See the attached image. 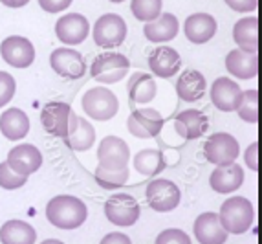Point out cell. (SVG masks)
Listing matches in <instances>:
<instances>
[{
  "label": "cell",
  "mask_w": 262,
  "mask_h": 244,
  "mask_svg": "<svg viewBox=\"0 0 262 244\" xmlns=\"http://www.w3.org/2000/svg\"><path fill=\"white\" fill-rule=\"evenodd\" d=\"M174 125L176 131L182 138L185 139H196L200 136L206 134L209 121H207L206 114L200 112V110L189 109V110H182L174 118Z\"/></svg>",
  "instance_id": "cell-21"
},
{
  "label": "cell",
  "mask_w": 262,
  "mask_h": 244,
  "mask_svg": "<svg viewBox=\"0 0 262 244\" xmlns=\"http://www.w3.org/2000/svg\"><path fill=\"white\" fill-rule=\"evenodd\" d=\"M158 244H170V242H182V244H189L191 242V237L185 233V231L180 230H165L162 231L156 239Z\"/></svg>",
  "instance_id": "cell-36"
},
{
  "label": "cell",
  "mask_w": 262,
  "mask_h": 244,
  "mask_svg": "<svg viewBox=\"0 0 262 244\" xmlns=\"http://www.w3.org/2000/svg\"><path fill=\"white\" fill-rule=\"evenodd\" d=\"M8 166L18 174L30 176L42 166V154L40 151L31 144H20L13 147L8 154Z\"/></svg>",
  "instance_id": "cell-14"
},
{
  "label": "cell",
  "mask_w": 262,
  "mask_h": 244,
  "mask_svg": "<svg viewBox=\"0 0 262 244\" xmlns=\"http://www.w3.org/2000/svg\"><path fill=\"white\" fill-rule=\"evenodd\" d=\"M194 237L202 244H224L227 240V231L220 224L216 213H202L194 220Z\"/></svg>",
  "instance_id": "cell-19"
},
{
  "label": "cell",
  "mask_w": 262,
  "mask_h": 244,
  "mask_svg": "<svg viewBox=\"0 0 262 244\" xmlns=\"http://www.w3.org/2000/svg\"><path fill=\"white\" fill-rule=\"evenodd\" d=\"M62 141H64L66 147H70L72 151H79V153H81V151H88V149L94 145V141H96V129H94V125H90L84 118H79L77 116V121L72 127L70 134L66 136Z\"/></svg>",
  "instance_id": "cell-28"
},
{
  "label": "cell",
  "mask_w": 262,
  "mask_h": 244,
  "mask_svg": "<svg viewBox=\"0 0 262 244\" xmlns=\"http://www.w3.org/2000/svg\"><path fill=\"white\" fill-rule=\"evenodd\" d=\"M110 2H116V4H118V2H123V0H110Z\"/></svg>",
  "instance_id": "cell-43"
},
{
  "label": "cell",
  "mask_w": 262,
  "mask_h": 244,
  "mask_svg": "<svg viewBox=\"0 0 262 244\" xmlns=\"http://www.w3.org/2000/svg\"><path fill=\"white\" fill-rule=\"evenodd\" d=\"M59 240H55V239H50V240H46V244H57Z\"/></svg>",
  "instance_id": "cell-42"
},
{
  "label": "cell",
  "mask_w": 262,
  "mask_h": 244,
  "mask_svg": "<svg viewBox=\"0 0 262 244\" xmlns=\"http://www.w3.org/2000/svg\"><path fill=\"white\" fill-rule=\"evenodd\" d=\"M15 90H17L15 79L8 72H0V109L13 99Z\"/></svg>",
  "instance_id": "cell-35"
},
{
  "label": "cell",
  "mask_w": 262,
  "mask_h": 244,
  "mask_svg": "<svg viewBox=\"0 0 262 244\" xmlns=\"http://www.w3.org/2000/svg\"><path fill=\"white\" fill-rule=\"evenodd\" d=\"M178 18L172 13H163L154 21L147 22L143 28V33L150 43H167V40L174 39L178 35Z\"/></svg>",
  "instance_id": "cell-25"
},
{
  "label": "cell",
  "mask_w": 262,
  "mask_h": 244,
  "mask_svg": "<svg viewBox=\"0 0 262 244\" xmlns=\"http://www.w3.org/2000/svg\"><path fill=\"white\" fill-rule=\"evenodd\" d=\"M0 240L4 244H33L37 240V231L28 222L8 220L0 228Z\"/></svg>",
  "instance_id": "cell-29"
},
{
  "label": "cell",
  "mask_w": 262,
  "mask_h": 244,
  "mask_svg": "<svg viewBox=\"0 0 262 244\" xmlns=\"http://www.w3.org/2000/svg\"><path fill=\"white\" fill-rule=\"evenodd\" d=\"M149 66L154 75L162 79H169L180 72L182 57L174 48L160 46V48L152 50V53L149 55Z\"/></svg>",
  "instance_id": "cell-18"
},
{
  "label": "cell",
  "mask_w": 262,
  "mask_h": 244,
  "mask_svg": "<svg viewBox=\"0 0 262 244\" xmlns=\"http://www.w3.org/2000/svg\"><path fill=\"white\" fill-rule=\"evenodd\" d=\"M219 218L227 233L242 235L255 222L253 204L244 196H231L222 204Z\"/></svg>",
  "instance_id": "cell-2"
},
{
  "label": "cell",
  "mask_w": 262,
  "mask_h": 244,
  "mask_svg": "<svg viewBox=\"0 0 262 244\" xmlns=\"http://www.w3.org/2000/svg\"><path fill=\"white\" fill-rule=\"evenodd\" d=\"M130 158V149L125 139L118 136H106L97 149V160L101 169H125Z\"/></svg>",
  "instance_id": "cell-10"
},
{
  "label": "cell",
  "mask_w": 262,
  "mask_h": 244,
  "mask_svg": "<svg viewBox=\"0 0 262 244\" xmlns=\"http://www.w3.org/2000/svg\"><path fill=\"white\" fill-rule=\"evenodd\" d=\"M94 178L101 188L119 189L128 180V167H125V169H101V167H97L96 173H94Z\"/></svg>",
  "instance_id": "cell-31"
},
{
  "label": "cell",
  "mask_w": 262,
  "mask_h": 244,
  "mask_svg": "<svg viewBox=\"0 0 262 244\" xmlns=\"http://www.w3.org/2000/svg\"><path fill=\"white\" fill-rule=\"evenodd\" d=\"M145 195H147V204L158 213L172 211V209L178 208L180 200H182V193H180L178 186L165 178L152 180L147 186Z\"/></svg>",
  "instance_id": "cell-8"
},
{
  "label": "cell",
  "mask_w": 262,
  "mask_h": 244,
  "mask_svg": "<svg viewBox=\"0 0 262 244\" xmlns=\"http://www.w3.org/2000/svg\"><path fill=\"white\" fill-rule=\"evenodd\" d=\"M127 37V22L119 15L106 13L94 24V43L99 48H116Z\"/></svg>",
  "instance_id": "cell-7"
},
{
  "label": "cell",
  "mask_w": 262,
  "mask_h": 244,
  "mask_svg": "<svg viewBox=\"0 0 262 244\" xmlns=\"http://www.w3.org/2000/svg\"><path fill=\"white\" fill-rule=\"evenodd\" d=\"M134 169L143 176H156L165 169V158L158 149H143L134 156Z\"/></svg>",
  "instance_id": "cell-30"
},
{
  "label": "cell",
  "mask_w": 262,
  "mask_h": 244,
  "mask_svg": "<svg viewBox=\"0 0 262 244\" xmlns=\"http://www.w3.org/2000/svg\"><path fill=\"white\" fill-rule=\"evenodd\" d=\"M128 131L132 136L141 139L156 138L163 129L162 114L154 109H136L128 116Z\"/></svg>",
  "instance_id": "cell-11"
},
{
  "label": "cell",
  "mask_w": 262,
  "mask_h": 244,
  "mask_svg": "<svg viewBox=\"0 0 262 244\" xmlns=\"http://www.w3.org/2000/svg\"><path fill=\"white\" fill-rule=\"evenodd\" d=\"M88 209L84 202L77 196L59 195L46 206V218L55 228L61 230H75L86 220Z\"/></svg>",
  "instance_id": "cell-1"
},
{
  "label": "cell",
  "mask_w": 262,
  "mask_h": 244,
  "mask_svg": "<svg viewBox=\"0 0 262 244\" xmlns=\"http://www.w3.org/2000/svg\"><path fill=\"white\" fill-rule=\"evenodd\" d=\"M50 65L55 70V74L64 79H79L86 72V63H84L83 55L72 48L53 50L52 57H50Z\"/></svg>",
  "instance_id": "cell-13"
},
{
  "label": "cell",
  "mask_w": 262,
  "mask_h": 244,
  "mask_svg": "<svg viewBox=\"0 0 262 244\" xmlns=\"http://www.w3.org/2000/svg\"><path fill=\"white\" fill-rule=\"evenodd\" d=\"M209 184L216 193H233L244 184V169L235 161L216 166V169L211 173Z\"/></svg>",
  "instance_id": "cell-17"
},
{
  "label": "cell",
  "mask_w": 262,
  "mask_h": 244,
  "mask_svg": "<svg viewBox=\"0 0 262 244\" xmlns=\"http://www.w3.org/2000/svg\"><path fill=\"white\" fill-rule=\"evenodd\" d=\"M128 68H130V63L125 55L116 52H106L94 59L90 74L99 83L114 85L127 75Z\"/></svg>",
  "instance_id": "cell-4"
},
{
  "label": "cell",
  "mask_w": 262,
  "mask_h": 244,
  "mask_svg": "<svg viewBox=\"0 0 262 244\" xmlns=\"http://www.w3.org/2000/svg\"><path fill=\"white\" fill-rule=\"evenodd\" d=\"M75 121H77V116L74 114L72 107L62 101H50L48 105H44L42 112H40V123H42L44 131L61 139L70 134Z\"/></svg>",
  "instance_id": "cell-3"
},
{
  "label": "cell",
  "mask_w": 262,
  "mask_h": 244,
  "mask_svg": "<svg viewBox=\"0 0 262 244\" xmlns=\"http://www.w3.org/2000/svg\"><path fill=\"white\" fill-rule=\"evenodd\" d=\"M140 204L132 195L118 193L112 195L105 204V215L108 222L119 228H130L140 218Z\"/></svg>",
  "instance_id": "cell-6"
},
{
  "label": "cell",
  "mask_w": 262,
  "mask_h": 244,
  "mask_svg": "<svg viewBox=\"0 0 262 244\" xmlns=\"http://www.w3.org/2000/svg\"><path fill=\"white\" fill-rule=\"evenodd\" d=\"M127 88H128V97H130V101L138 105L150 103L158 92L154 77L149 74H143V72H138V74L132 75Z\"/></svg>",
  "instance_id": "cell-27"
},
{
  "label": "cell",
  "mask_w": 262,
  "mask_h": 244,
  "mask_svg": "<svg viewBox=\"0 0 262 244\" xmlns=\"http://www.w3.org/2000/svg\"><path fill=\"white\" fill-rule=\"evenodd\" d=\"M242 88L236 81L227 77H219L211 87V101L222 112H233L241 105Z\"/></svg>",
  "instance_id": "cell-16"
},
{
  "label": "cell",
  "mask_w": 262,
  "mask_h": 244,
  "mask_svg": "<svg viewBox=\"0 0 262 244\" xmlns=\"http://www.w3.org/2000/svg\"><path fill=\"white\" fill-rule=\"evenodd\" d=\"M83 110L96 121L112 119L119 110V101L105 87H96L83 96Z\"/></svg>",
  "instance_id": "cell-5"
},
{
  "label": "cell",
  "mask_w": 262,
  "mask_h": 244,
  "mask_svg": "<svg viewBox=\"0 0 262 244\" xmlns=\"http://www.w3.org/2000/svg\"><path fill=\"white\" fill-rule=\"evenodd\" d=\"M132 15L141 22H150L162 15V0H132Z\"/></svg>",
  "instance_id": "cell-32"
},
{
  "label": "cell",
  "mask_w": 262,
  "mask_h": 244,
  "mask_svg": "<svg viewBox=\"0 0 262 244\" xmlns=\"http://www.w3.org/2000/svg\"><path fill=\"white\" fill-rule=\"evenodd\" d=\"M0 132L4 134L6 139H11V141L26 138V134L30 132V118L24 110L17 107L4 110V114L0 116Z\"/></svg>",
  "instance_id": "cell-24"
},
{
  "label": "cell",
  "mask_w": 262,
  "mask_h": 244,
  "mask_svg": "<svg viewBox=\"0 0 262 244\" xmlns=\"http://www.w3.org/2000/svg\"><path fill=\"white\" fill-rule=\"evenodd\" d=\"M204 153L209 164L222 166V164H231L241 154V145L238 139H235L227 132H216L209 136V139L204 145Z\"/></svg>",
  "instance_id": "cell-9"
},
{
  "label": "cell",
  "mask_w": 262,
  "mask_h": 244,
  "mask_svg": "<svg viewBox=\"0 0 262 244\" xmlns=\"http://www.w3.org/2000/svg\"><path fill=\"white\" fill-rule=\"evenodd\" d=\"M207 83L206 77L198 72V70H185L184 74L180 75V79L176 81V92L182 101H198L206 96Z\"/></svg>",
  "instance_id": "cell-23"
},
{
  "label": "cell",
  "mask_w": 262,
  "mask_h": 244,
  "mask_svg": "<svg viewBox=\"0 0 262 244\" xmlns=\"http://www.w3.org/2000/svg\"><path fill=\"white\" fill-rule=\"evenodd\" d=\"M26 182H28V176L15 173V171L8 166V161H2V164H0V188L18 189Z\"/></svg>",
  "instance_id": "cell-34"
},
{
  "label": "cell",
  "mask_w": 262,
  "mask_h": 244,
  "mask_svg": "<svg viewBox=\"0 0 262 244\" xmlns=\"http://www.w3.org/2000/svg\"><path fill=\"white\" fill-rule=\"evenodd\" d=\"M110 242H121V244H128L130 239L127 235H123V233H110L103 239V244H110Z\"/></svg>",
  "instance_id": "cell-40"
},
{
  "label": "cell",
  "mask_w": 262,
  "mask_h": 244,
  "mask_svg": "<svg viewBox=\"0 0 262 244\" xmlns=\"http://www.w3.org/2000/svg\"><path fill=\"white\" fill-rule=\"evenodd\" d=\"M57 39L66 44H81L90 33V24L79 13H68L61 17L55 24Z\"/></svg>",
  "instance_id": "cell-15"
},
{
  "label": "cell",
  "mask_w": 262,
  "mask_h": 244,
  "mask_svg": "<svg viewBox=\"0 0 262 244\" xmlns=\"http://www.w3.org/2000/svg\"><path fill=\"white\" fill-rule=\"evenodd\" d=\"M6 8H24L30 0H0Z\"/></svg>",
  "instance_id": "cell-41"
},
{
  "label": "cell",
  "mask_w": 262,
  "mask_h": 244,
  "mask_svg": "<svg viewBox=\"0 0 262 244\" xmlns=\"http://www.w3.org/2000/svg\"><path fill=\"white\" fill-rule=\"evenodd\" d=\"M233 39L244 52H258V21L255 17H246L233 28Z\"/></svg>",
  "instance_id": "cell-26"
},
{
  "label": "cell",
  "mask_w": 262,
  "mask_h": 244,
  "mask_svg": "<svg viewBox=\"0 0 262 244\" xmlns=\"http://www.w3.org/2000/svg\"><path fill=\"white\" fill-rule=\"evenodd\" d=\"M185 37L194 44H204L216 33V21L209 13H194L184 24Z\"/></svg>",
  "instance_id": "cell-22"
},
{
  "label": "cell",
  "mask_w": 262,
  "mask_h": 244,
  "mask_svg": "<svg viewBox=\"0 0 262 244\" xmlns=\"http://www.w3.org/2000/svg\"><path fill=\"white\" fill-rule=\"evenodd\" d=\"M0 53L4 57V61L9 66H15V68H28L35 59L33 44L26 37H18V35H13V37H8V39L2 40Z\"/></svg>",
  "instance_id": "cell-12"
},
{
  "label": "cell",
  "mask_w": 262,
  "mask_h": 244,
  "mask_svg": "<svg viewBox=\"0 0 262 244\" xmlns=\"http://www.w3.org/2000/svg\"><path fill=\"white\" fill-rule=\"evenodd\" d=\"M246 164L251 171H258V144L253 141V144L249 145L248 151H246Z\"/></svg>",
  "instance_id": "cell-39"
},
{
  "label": "cell",
  "mask_w": 262,
  "mask_h": 244,
  "mask_svg": "<svg viewBox=\"0 0 262 244\" xmlns=\"http://www.w3.org/2000/svg\"><path fill=\"white\" fill-rule=\"evenodd\" d=\"M236 112H238L241 119L255 125L258 121V92L257 90L242 92V99L241 105L236 107Z\"/></svg>",
  "instance_id": "cell-33"
},
{
  "label": "cell",
  "mask_w": 262,
  "mask_h": 244,
  "mask_svg": "<svg viewBox=\"0 0 262 244\" xmlns=\"http://www.w3.org/2000/svg\"><path fill=\"white\" fill-rule=\"evenodd\" d=\"M227 6L235 11H242V13H249L257 9V0H224Z\"/></svg>",
  "instance_id": "cell-38"
},
{
  "label": "cell",
  "mask_w": 262,
  "mask_h": 244,
  "mask_svg": "<svg viewBox=\"0 0 262 244\" xmlns=\"http://www.w3.org/2000/svg\"><path fill=\"white\" fill-rule=\"evenodd\" d=\"M72 0H39V6L48 13H59L62 9L70 8Z\"/></svg>",
  "instance_id": "cell-37"
},
{
  "label": "cell",
  "mask_w": 262,
  "mask_h": 244,
  "mask_svg": "<svg viewBox=\"0 0 262 244\" xmlns=\"http://www.w3.org/2000/svg\"><path fill=\"white\" fill-rule=\"evenodd\" d=\"M226 68L227 72L235 77L242 79H253L258 74V57L253 52H244V50H233L226 57Z\"/></svg>",
  "instance_id": "cell-20"
}]
</instances>
